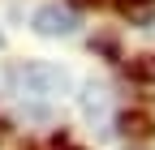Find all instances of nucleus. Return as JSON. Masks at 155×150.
Segmentation results:
<instances>
[{"label":"nucleus","instance_id":"f257e3e1","mask_svg":"<svg viewBox=\"0 0 155 150\" xmlns=\"http://www.w3.org/2000/svg\"><path fill=\"white\" fill-rule=\"evenodd\" d=\"M9 82H13V90H17L22 99H39V103L61 99V95H69V86H73L69 69L48 64V60H26V64H13V69H9Z\"/></svg>","mask_w":155,"mask_h":150},{"label":"nucleus","instance_id":"f03ea898","mask_svg":"<svg viewBox=\"0 0 155 150\" xmlns=\"http://www.w3.org/2000/svg\"><path fill=\"white\" fill-rule=\"evenodd\" d=\"M35 30L43 39H69V34H78V13L69 5H43L35 13Z\"/></svg>","mask_w":155,"mask_h":150},{"label":"nucleus","instance_id":"7ed1b4c3","mask_svg":"<svg viewBox=\"0 0 155 150\" xmlns=\"http://www.w3.org/2000/svg\"><path fill=\"white\" fill-rule=\"evenodd\" d=\"M108 107H112V95H108V86H86L82 90V111H86V120H104L108 116Z\"/></svg>","mask_w":155,"mask_h":150},{"label":"nucleus","instance_id":"20e7f679","mask_svg":"<svg viewBox=\"0 0 155 150\" xmlns=\"http://www.w3.org/2000/svg\"><path fill=\"white\" fill-rule=\"evenodd\" d=\"M129 77L134 82H155V52L151 56H134L129 60Z\"/></svg>","mask_w":155,"mask_h":150},{"label":"nucleus","instance_id":"39448f33","mask_svg":"<svg viewBox=\"0 0 155 150\" xmlns=\"http://www.w3.org/2000/svg\"><path fill=\"white\" fill-rule=\"evenodd\" d=\"M125 13H134V9H147V5H155V0H116Z\"/></svg>","mask_w":155,"mask_h":150},{"label":"nucleus","instance_id":"423d86ee","mask_svg":"<svg viewBox=\"0 0 155 150\" xmlns=\"http://www.w3.org/2000/svg\"><path fill=\"white\" fill-rule=\"evenodd\" d=\"M73 5H86V9H91V5H104V0H73Z\"/></svg>","mask_w":155,"mask_h":150},{"label":"nucleus","instance_id":"0eeeda50","mask_svg":"<svg viewBox=\"0 0 155 150\" xmlns=\"http://www.w3.org/2000/svg\"><path fill=\"white\" fill-rule=\"evenodd\" d=\"M0 133H5V124H0Z\"/></svg>","mask_w":155,"mask_h":150}]
</instances>
